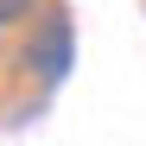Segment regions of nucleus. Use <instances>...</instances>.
<instances>
[{
    "label": "nucleus",
    "mask_w": 146,
    "mask_h": 146,
    "mask_svg": "<svg viewBox=\"0 0 146 146\" xmlns=\"http://www.w3.org/2000/svg\"><path fill=\"white\" fill-rule=\"evenodd\" d=\"M38 0H0V26H19V19H32Z\"/></svg>",
    "instance_id": "nucleus-2"
},
{
    "label": "nucleus",
    "mask_w": 146,
    "mask_h": 146,
    "mask_svg": "<svg viewBox=\"0 0 146 146\" xmlns=\"http://www.w3.org/2000/svg\"><path fill=\"white\" fill-rule=\"evenodd\" d=\"M26 64L38 70V76H64V70H70V13H51V19H44V32L32 38V51H26Z\"/></svg>",
    "instance_id": "nucleus-1"
}]
</instances>
